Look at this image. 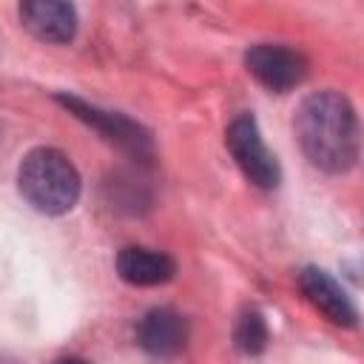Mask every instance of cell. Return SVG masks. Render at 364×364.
<instances>
[{"label":"cell","mask_w":364,"mask_h":364,"mask_svg":"<svg viewBox=\"0 0 364 364\" xmlns=\"http://www.w3.org/2000/svg\"><path fill=\"white\" fill-rule=\"evenodd\" d=\"M117 273L122 282H128L134 287H156V284H165L173 279L176 262L162 250L131 245L117 253Z\"/></svg>","instance_id":"9"},{"label":"cell","mask_w":364,"mask_h":364,"mask_svg":"<svg viewBox=\"0 0 364 364\" xmlns=\"http://www.w3.org/2000/svg\"><path fill=\"white\" fill-rule=\"evenodd\" d=\"M20 20L46 43H68L77 31V11L71 0H20Z\"/></svg>","instance_id":"6"},{"label":"cell","mask_w":364,"mask_h":364,"mask_svg":"<svg viewBox=\"0 0 364 364\" xmlns=\"http://www.w3.org/2000/svg\"><path fill=\"white\" fill-rule=\"evenodd\" d=\"M247 71L276 94H284L296 88L307 77V60L287 46H273V43H259L245 54Z\"/></svg>","instance_id":"4"},{"label":"cell","mask_w":364,"mask_h":364,"mask_svg":"<svg viewBox=\"0 0 364 364\" xmlns=\"http://www.w3.org/2000/svg\"><path fill=\"white\" fill-rule=\"evenodd\" d=\"M233 341L242 353L247 355H256L267 347V321L259 310H245L236 321V330H233Z\"/></svg>","instance_id":"10"},{"label":"cell","mask_w":364,"mask_h":364,"mask_svg":"<svg viewBox=\"0 0 364 364\" xmlns=\"http://www.w3.org/2000/svg\"><path fill=\"white\" fill-rule=\"evenodd\" d=\"M57 100H60L74 117H80L82 122H88V125H94L100 134H105V139L117 142L119 148H125V151H131V154H136V156H151V136H148L136 122H131L128 117L111 114V111H100V108H94V105H88V102H82V100H77V97H65V94H60Z\"/></svg>","instance_id":"5"},{"label":"cell","mask_w":364,"mask_h":364,"mask_svg":"<svg viewBox=\"0 0 364 364\" xmlns=\"http://www.w3.org/2000/svg\"><path fill=\"white\" fill-rule=\"evenodd\" d=\"M17 188L34 210L63 216L80 199V173L63 151L34 148L17 168Z\"/></svg>","instance_id":"2"},{"label":"cell","mask_w":364,"mask_h":364,"mask_svg":"<svg viewBox=\"0 0 364 364\" xmlns=\"http://www.w3.org/2000/svg\"><path fill=\"white\" fill-rule=\"evenodd\" d=\"M299 287H301L304 299L318 313H324L333 324H338V327H355L358 313H355L353 301L347 299V293L338 287V282L330 273H324L321 267H304L299 273Z\"/></svg>","instance_id":"8"},{"label":"cell","mask_w":364,"mask_h":364,"mask_svg":"<svg viewBox=\"0 0 364 364\" xmlns=\"http://www.w3.org/2000/svg\"><path fill=\"white\" fill-rule=\"evenodd\" d=\"M225 142H228V151L233 154L236 165L242 168V173L262 191H273L282 179V171H279V162L276 156L267 151L262 134H259V125L253 119V114H239L228 131H225Z\"/></svg>","instance_id":"3"},{"label":"cell","mask_w":364,"mask_h":364,"mask_svg":"<svg viewBox=\"0 0 364 364\" xmlns=\"http://www.w3.org/2000/svg\"><path fill=\"white\" fill-rule=\"evenodd\" d=\"M296 136L310 165L324 173H344L358 162V117L350 100L338 91H316L304 97L296 114Z\"/></svg>","instance_id":"1"},{"label":"cell","mask_w":364,"mask_h":364,"mask_svg":"<svg viewBox=\"0 0 364 364\" xmlns=\"http://www.w3.org/2000/svg\"><path fill=\"white\" fill-rule=\"evenodd\" d=\"M136 341L151 355H176L188 344V321L173 307H154L139 318Z\"/></svg>","instance_id":"7"}]
</instances>
